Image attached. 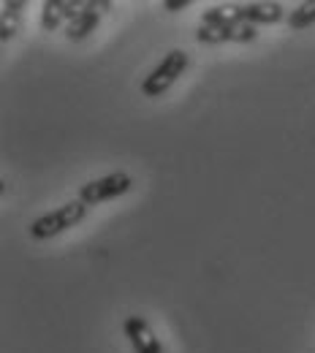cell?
I'll list each match as a JSON object with an SVG mask.
<instances>
[{"mask_svg": "<svg viewBox=\"0 0 315 353\" xmlns=\"http://www.w3.org/2000/svg\"><path fill=\"white\" fill-rule=\"evenodd\" d=\"M85 215H88V204L82 199L68 201V204H63V207H57V210H52V212H46V215H41V218H36V221L30 223V236L33 239L57 236V234L79 225V223L85 221Z\"/></svg>", "mask_w": 315, "mask_h": 353, "instance_id": "6da1fadb", "label": "cell"}, {"mask_svg": "<svg viewBox=\"0 0 315 353\" xmlns=\"http://www.w3.org/2000/svg\"><path fill=\"white\" fill-rule=\"evenodd\" d=\"M187 68V52L182 49H172L141 82V95L144 98H161L166 90L172 88Z\"/></svg>", "mask_w": 315, "mask_h": 353, "instance_id": "7a4b0ae2", "label": "cell"}, {"mask_svg": "<svg viewBox=\"0 0 315 353\" xmlns=\"http://www.w3.org/2000/svg\"><path fill=\"white\" fill-rule=\"evenodd\" d=\"M131 185H134V179L125 174V172H114V174H106L101 176V179H92L88 185H82L79 199L88 207H95V204H103V201H112V199L128 193Z\"/></svg>", "mask_w": 315, "mask_h": 353, "instance_id": "3957f363", "label": "cell"}, {"mask_svg": "<svg viewBox=\"0 0 315 353\" xmlns=\"http://www.w3.org/2000/svg\"><path fill=\"white\" fill-rule=\"evenodd\" d=\"M256 28L247 25V22H239V25H228V28H204L199 25L196 30V39L201 44H223V41H236V44H247V41H256Z\"/></svg>", "mask_w": 315, "mask_h": 353, "instance_id": "277c9868", "label": "cell"}, {"mask_svg": "<svg viewBox=\"0 0 315 353\" xmlns=\"http://www.w3.org/2000/svg\"><path fill=\"white\" fill-rule=\"evenodd\" d=\"M123 329H125V337L131 340V345H134L136 353H163L161 351L158 337H155V332H152V326H150L144 318L128 315L125 323H123Z\"/></svg>", "mask_w": 315, "mask_h": 353, "instance_id": "5b68a950", "label": "cell"}, {"mask_svg": "<svg viewBox=\"0 0 315 353\" xmlns=\"http://www.w3.org/2000/svg\"><path fill=\"white\" fill-rule=\"evenodd\" d=\"M239 22L247 25H274L285 17L280 3H234Z\"/></svg>", "mask_w": 315, "mask_h": 353, "instance_id": "8992f818", "label": "cell"}, {"mask_svg": "<svg viewBox=\"0 0 315 353\" xmlns=\"http://www.w3.org/2000/svg\"><path fill=\"white\" fill-rule=\"evenodd\" d=\"M98 22H101V11L95 8V3H85L82 14H79L74 22H68V28H65L68 41H82V39H88L90 33H95Z\"/></svg>", "mask_w": 315, "mask_h": 353, "instance_id": "52a82bcc", "label": "cell"}, {"mask_svg": "<svg viewBox=\"0 0 315 353\" xmlns=\"http://www.w3.org/2000/svg\"><path fill=\"white\" fill-rule=\"evenodd\" d=\"M0 8H3V11H0V39L8 41V39H14L17 30H19V14H22V8H25V3H22V0H3Z\"/></svg>", "mask_w": 315, "mask_h": 353, "instance_id": "ba28073f", "label": "cell"}, {"mask_svg": "<svg viewBox=\"0 0 315 353\" xmlns=\"http://www.w3.org/2000/svg\"><path fill=\"white\" fill-rule=\"evenodd\" d=\"M201 25L204 28H228V25H239L236 17V6H212L201 14Z\"/></svg>", "mask_w": 315, "mask_h": 353, "instance_id": "9c48e42d", "label": "cell"}, {"mask_svg": "<svg viewBox=\"0 0 315 353\" xmlns=\"http://www.w3.org/2000/svg\"><path fill=\"white\" fill-rule=\"evenodd\" d=\"M315 22V0H307V3H299L291 14H288V25L294 30H305Z\"/></svg>", "mask_w": 315, "mask_h": 353, "instance_id": "30bf717a", "label": "cell"}, {"mask_svg": "<svg viewBox=\"0 0 315 353\" xmlns=\"http://www.w3.org/2000/svg\"><path fill=\"white\" fill-rule=\"evenodd\" d=\"M63 11H60V0H46L41 8V28L44 30H57L63 25Z\"/></svg>", "mask_w": 315, "mask_h": 353, "instance_id": "8fae6325", "label": "cell"}, {"mask_svg": "<svg viewBox=\"0 0 315 353\" xmlns=\"http://www.w3.org/2000/svg\"><path fill=\"white\" fill-rule=\"evenodd\" d=\"M187 6H190V0H166L163 3L166 11H180V8H187Z\"/></svg>", "mask_w": 315, "mask_h": 353, "instance_id": "7c38bea8", "label": "cell"}]
</instances>
